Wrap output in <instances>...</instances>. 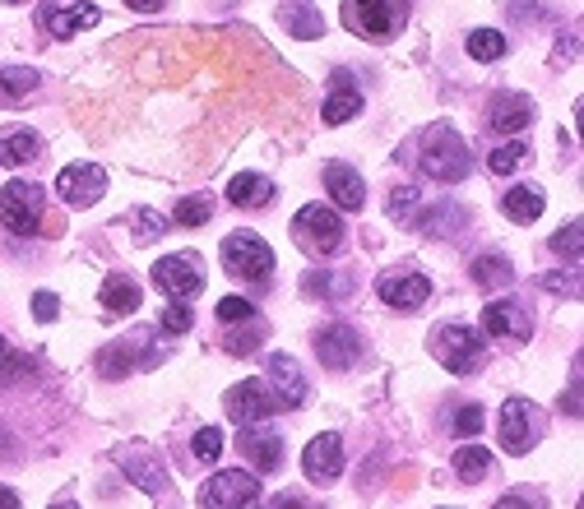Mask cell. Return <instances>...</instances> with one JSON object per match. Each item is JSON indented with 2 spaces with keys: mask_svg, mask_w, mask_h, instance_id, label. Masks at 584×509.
I'll use <instances>...</instances> for the list:
<instances>
[{
  "mask_svg": "<svg viewBox=\"0 0 584 509\" xmlns=\"http://www.w3.org/2000/svg\"><path fill=\"white\" fill-rule=\"evenodd\" d=\"M418 171L432 176V181H464L469 176V144L459 140L455 126H432L422 134Z\"/></svg>",
  "mask_w": 584,
  "mask_h": 509,
  "instance_id": "6da1fadb",
  "label": "cell"
},
{
  "mask_svg": "<svg viewBox=\"0 0 584 509\" xmlns=\"http://www.w3.org/2000/svg\"><path fill=\"white\" fill-rule=\"evenodd\" d=\"M47 190L37 181H5L0 190V223H5L14 237H37L47 223Z\"/></svg>",
  "mask_w": 584,
  "mask_h": 509,
  "instance_id": "7a4b0ae2",
  "label": "cell"
},
{
  "mask_svg": "<svg viewBox=\"0 0 584 509\" xmlns=\"http://www.w3.org/2000/svg\"><path fill=\"white\" fill-rule=\"evenodd\" d=\"M408 19V0H343V24L366 43H389Z\"/></svg>",
  "mask_w": 584,
  "mask_h": 509,
  "instance_id": "3957f363",
  "label": "cell"
},
{
  "mask_svg": "<svg viewBox=\"0 0 584 509\" xmlns=\"http://www.w3.org/2000/svg\"><path fill=\"white\" fill-rule=\"evenodd\" d=\"M292 241H297L306 254H335L339 241H343V218H339V209H329V204H306L297 209V218H292Z\"/></svg>",
  "mask_w": 584,
  "mask_h": 509,
  "instance_id": "277c9868",
  "label": "cell"
},
{
  "mask_svg": "<svg viewBox=\"0 0 584 509\" xmlns=\"http://www.w3.org/2000/svg\"><path fill=\"white\" fill-rule=\"evenodd\" d=\"M223 269L242 283H265L269 273H275V250H269L265 237H256V232H232L223 241Z\"/></svg>",
  "mask_w": 584,
  "mask_h": 509,
  "instance_id": "5b68a950",
  "label": "cell"
},
{
  "mask_svg": "<svg viewBox=\"0 0 584 509\" xmlns=\"http://www.w3.org/2000/svg\"><path fill=\"white\" fill-rule=\"evenodd\" d=\"M205 509H260V482L246 473V467H227V473H213L200 492Z\"/></svg>",
  "mask_w": 584,
  "mask_h": 509,
  "instance_id": "8992f818",
  "label": "cell"
},
{
  "mask_svg": "<svg viewBox=\"0 0 584 509\" xmlns=\"http://www.w3.org/2000/svg\"><path fill=\"white\" fill-rule=\"evenodd\" d=\"M432 352H436L441 366L455 370V376H474L482 366V339L469 324H441L436 339H432Z\"/></svg>",
  "mask_w": 584,
  "mask_h": 509,
  "instance_id": "52a82bcc",
  "label": "cell"
},
{
  "mask_svg": "<svg viewBox=\"0 0 584 509\" xmlns=\"http://www.w3.org/2000/svg\"><path fill=\"white\" fill-rule=\"evenodd\" d=\"M153 283H159L172 301H190V297H200L205 292V269L195 254H163L159 264H153Z\"/></svg>",
  "mask_w": 584,
  "mask_h": 509,
  "instance_id": "ba28073f",
  "label": "cell"
},
{
  "mask_svg": "<svg viewBox=\"0 0 584 509\" xmlns=\"http://www.w3.org/2000/svg\"><path fill=\"white\" fill-rule=\"evenodd\" d=\"M56 194H61L70 209H93L107 194V171L97 163H70L56 176Z\"/></svg>",
  "mask_w": 584,
  "mask_h": 509,
  "instance_id": "9c48e42d",
  "label": "cell"
},
{
  "mask_svg": "<svg viewBox=\"0 0 584 509\" xmlns=\"http://www.w3.org/2000/svg\"><path fill=\"white\" fill-rule=\"evenodd\" d=\"M223 407H227L232 422L260 426V422H269V413H279V399H275V389H269L265 380H242V384L227 389V403Z\"/></svg>",
  "mask_w": 584,
  "mask_h": 509,
  "instance_id": "30bf717a",
  "label": "cell"
},
{
  "mask_svg": "<svg viewBox=\"0 0 584 509\" xmlns=\"http://www.w3.org/2000/svg\"><path fill=\"white\" fill-rule=\"evenodd\" d=\"M376 292H381L385 306L418 310L427 297H432V283H427L422 273H413V269H389V273H381V279H376Z\"/></svg>",
  "mask_w": 584,
  "mask_h": 509,
  "instance_id": "8fae6325",
  "label": "cell"
},
{
  "mask_svg": "<svg viewBox=\"0 0 584 509\" xmlns=\"http://www.w3.org/2000/svg\"><path fill=\"white\" fill-rule=\"evenodd\" d=\"M302 473L316 482V486H329L339 473H343V440L335 436V430H325V436H316L306 445L302 454Z\"/></svg>",
  "mask_w": 584,
  "mask_h": 509,
  "instance_id": "7c38bea8",
  "label": "cell"
},
{
  "mask_svg": "<svg viewBox=\"0 0 584 509\" xmlns=\"http://www.w3.org/2000/svg\"><path fill=\"white\" fill-rule=\"evenodd\" d=\"M316 357H320L325 366H335V370L358 366V357H362L358 329H348V324H325L320 334H316Z\"/></svg>",
  "mask_w": 584,
  "mask_h": 509,
  "instance_id": "4fadbf2b",
  "label": "cell"
},
{
  "mask_svg": "<svg viewBox=\"0 0 584 509\" xmlns=\"http://www.w3.org/2000/svg\"><path fill=\"white\" fill-rule=\"evenodd\" d=\"M534 436H538V426H534L529 403L505 399V407H501V445H505V454H529Z\"/></svg>",
  "mask_w": 584,
  "mask_h": 509,
  "instance_id": "5bb4252c",
  "label": "cell"
},
{
  "mask_svg": "<svg viewBox=\"0 0 584 509\" xmlns=\"http://www.w3.org/2000/svg\"><path fill=\"white\" fill-rule=\"evenodd\" d=\"M265 370H269V384H275L279 407H302L306 403V380H302V370L288 352H275V357L265 362Z\"/></svg>",
  "mask_w": 584,
  "mask_h": 509,
  "instance_id": "9a60e30c",
  "label": "cell"
},
{
  "mask_svg": "<svg viewBox=\"0 0 584 509\" xmlns=\"http://www.w3.org/2000/svg\"><path fill=\"white\" fill-rule=\"evenodd\" d=\"M482 329H487L492 339H515V343H524V339L534 334V329H529V316H524L515 301H492V306H487V310H482Z\"/></svg>",
  "mask_w": 584,
  "mask_h": 509,
  "instance_id": "2e32d148",
  "label": "cell"
},
{
  "mask_svg": "<svg viewBox=\"0 0 584 509\" xmlns=\"http://www.w3.org/2000/svg\"><path fill=\"white\" fill-rule=\"evenodd\" d=\"M237 449L260 467V473H275V467L283 463V440L275 436V430H260V426H246L237 436Z\"/></svg>",
  "mask_w": 584,
  "mask_h": 509,
  "instance_id": "e0dca14e",
  "label": "cell"
},
{
  "mask_svg": "<svg viewBox=\"0 0 584 509\" xmlns=\"http://www.w3.org/2000/svg\"><path fill=\"white\" fill-rule=\"evenodd\" d=\"M37 153H43V140H37V130H28V126L0 130V167H24V163L37 158Z\"/></svg>",
  "mask_w": 584,
  "mask_h": 509,
  "instance_id": "ac0fdd59",
  "label": "cell"
},
{
  "mask_svg": "<svg viewBox=\"0 0 584 509\" xmlns=\"http://www.w3.org/2000/svg\"><path fill=\"white\" fill-rule=\"evenodd\" d=\"M325 190L335 194V204L348 209V213H358V209L366 204V190H362V181H358V171L343 167V163H329V167H325Z\"/></svg>",
  "mask_w": 584,
  "mask_h": 509,
  "instance_id": "d6986e66",
  "label": "cell"
},
{
  "mask_svg": "<svg viewBox=\"0 0 584 509\" xmlns=\"http://www.w3.org/2000/svg\"><path fill=\"white\" fill-rule=\"evenodd\" d=\"M487 121H492V130H501V134H515V130H524L534 121V103L524 93H501Z\"/></svg>",
  "mask_w": 584,
  "mask_h": 509,
  "instance_id": "ffe728a7",
  "label": "cell"
},
{
  "mask_svg": "<svg viewBox=\"0 0 584 509\" xmlns=\"http://www.w3.org/2000/svg\"><path fill=\"white\" fill-rule=\"evenodd\" d=\"M97 5H70V10H43V28L51 37H74V33H84L97 24Z\"/></svg>",
  "mask_w": 584,
  "mask_h": 509,
  "instance_id": "44dd1931",
  "label": "cell"
},
{
  "mask_svg": "<svg viewBox=\"0 0 584 509\" xmlns=\"http://www.w3.org/2000/svg\"><path fill=\"white\" fill-rule=\"evenodd\" d=\"M358 111H362V93L339 74L335 88H329V97H325V111H320L325 126H343V121H353Z\"/></svg>",
  "mask_w": 584,
  "mask_h": 509,
  "instance_id": "7402d4cb",
  "label": "cell"
},
{
  "mask_svg": "<svg viewBox=\"0 0 584 509\" xmlns=\"http://www.w3.org/2000/svg\"><path fill=\"white\" fill-rule=\"evenodd\" d=\"M227 200L237 209H260V204L275 200V186H269L265 176H256V171H242V176H232L227 181Z\"/></svg>",
  "mask_w": 584,
  "mask_h": 509,
  "instance_id": "603a6c76",
  "label": "cell"
},
{
  "mask_svg": "<svg viewBox=\"0 0 584 509\" xmlns=\"http://www.w3.org/2000/svg\"><path fill=\"white\" fill-rule=\"evenodd\" d=\"M501 213H505V218H515V223H534V218H542V190H534V186L505 190Z\"/></svg>",
  "mask_w": 584,
  "mask_h": 509,
  "instance_id": "cb8c5ba5",
  "label": "cell"
},
{
  "mask_svg": "<svg viewBox=\"0 0 584 509\" xmlns=\"http://www.w3.org/2000/svg\"><path fill=\"white\" fill-rule=\"evenodd\" d=\"M140 287H135L126 273H112V279L103 283V306L107 310H121V316H135V310H140Z\"/></svg>",
  "mask_w": 584,
  "mask_h": 509,
  "instance_id": "d4e9b609",
  "label": "cell"
},
{
  "mask_svg": "<svg viewBox=\"0 0 584 509\" xmlns=\"http://www.w3.org/2000/svg\"><path fill=\"white\" fill-rule=\"evenodd\" d=\"M121 467L126 473H135V482L149 486V492H163V463H149V449L144 445H135L121 454Z\"/></svg>",
  "mask_w": 584,
  "mask_h": 509,
  "instance_id": "484cf974",
  "label": "cell"
},
{
  "mask_svg": "<svg viewBox=\"0 0 584 509\" xmlns=\"http://www.w3.org/2000/svg\"><path fill=\"white\" fill-rule=\"evenodd\" d=\"M283 28L292 33V37H320L325 33V24H320V10L316 5H302V0H292V5H283Z\"/></svg>",
  "mask_w": 584,
  "mask_h": 509,
  "instance_id": "4316f807",
  "label": "cell"
},
{
  "mask_svg": "<svg viewBox=\"0 0 584 509\" xmlns=\"http://www.w3.org/2000/svg\"><path fill=\"white\" fill-rule=\"evenodd\" d=\"M43 84V74L37 70H24V66H0V103H14V97L33 93Z\"/></svg>",
  "mask_w": 584,
  "mask_h": 509,
  "instance_id": "83f0119b",
  "label": "cell"
},
{
  "mask_svg": "<svg viewBox=\"0 0 584 509\" xmlns=\"http://www.w3.org/2000/svg\"><path fill=\"white\" fill-rule=\"evenodd\" d=\"M511 279H515V269H511L505 254H478V260H474V283H482V287H511Z\"/></svg>",
  "mask_w": 584,
  "mask_h": 509,
  "instance_id": "f1b7e54d",
  "label": "cell"
},
{
  "mask_svg": "<svg viewBox=\"0 0 584 509\" xmlns=\"http://www.w3.org/2000/svg\"><path fill=\"white\" fill-rule=\"evenodd\" d=\"M455 473L464 482H482L487 473H492V454H487L482 445H464L459 454H455Z\"/></svg>",
  "mask_w": 584,
  "mask_h": 509,
  "instance_id": "f546056e",
  "label": "cell"
},
{
  "mask_svg": "<svg viewBox=\"0 0 584 509\" xmlns=\"http://www.w3.org/2000/svg\"><path fill=\"white\" fill-rule=\"evenodd\" d=\"M260 339H265V324H260V316H256V320H246V324L237 329V334H227L223 347L232 352V357H246V352H256V347H260Z\"/></svg>",
  "mask_w": 584,
  "mask_h": 509,
  "instance_id": "4dcf8cb0",
  "label": "cell"
},
{
  "mask_svg": "<svg viewBox=\"0 0 584 509\" xmlns=\"http://www.w3.org/2000/svg\"><path fill=\"white\" fill-rule=\"evenodd\" d=\"M469 56H474V61H497V56H505V37L497 28L469 33Z\"/></svg>",
  "mask_w": 584,
  "mask_h": 509,
  "instance_id": "1f68e13d",
  "label": "cell"
},
{
  "mask_svg": "<svg viewBox=\"0 0 584 509\" xmlns=\"http://www.w3.org/2000/svg\"><path fill=\"white\" fill-rule=\"evenodd\" d=\"M190 449H195V459H200V463H219V454H223V430L219 426H200V430H195V440H190Z\"/></svg>",
  "mask_w": 584,
  "mask_h": 509,
  "instance_id": "d6a6232c",
  "label": "cell"
},
{
  "mask_svg": "<svg viewBox=\"0 0 584 509\" xmlns=\"http://www.w3.org/2000/svg\"><path fill=\"white\" fill-rule=\"evenodd\" d=\"M524 158H529V144H501V149H492L487 167H492V176H505V171H515Z\"/></svg>",
  "mask_w": 584,
  "mask_h": 509,
  "instance_id": "836d02e7",
  "label": "cell"
},
{
  "mask_svg": "<svg viewBox=\"0 0 584 509\" xmlns=\"http://www.w3.org/2000/svg\"><path fill=\"white\" fill-rule=\"evenodd\" d=\"M209 194H186V200L177 204V223L182 227H205L209 223Z\"/></svg>",
  "mask_w": 584,
  "mask_h": 509,
  "instance_id": "e575fe53",
  "label": "cell"
},
{
  "mask_svg": "<svg viewBox=\"0 0 584 509\" xmlns=\"http://www.w3.org/2000/svg\"><path fill=\"white\" fill-rule=\"evenodd\" d=\"M130 232H135V241H153V237H163L167 232V223L159 218V213H149V209H135Z\"/></svg>",
  "mask_w": 584,
  "mask_h": 509,
  "instance_id": "d590c367",
  "label": "cell"
},
{
  "mask_svg": "<svg viewBox=\"0 0 584 509\" xmlns=\"http://www.w3.org/2000/svg\"><path fill=\"white\" fill-rule=\"evenodd\" d=\"M580 237H584V223L571 218V223L552 237V250H557V254H571V260H580Z\"/></svg>",
  "mask_w": 584,
  "mask_h": 509,
  "instance_id": "8d00e7d4",
  "label": "cell"
},
{
  "mask_svg": "<svg viewBox=\"0 0 584 509\" xmlns=\"http://www.w3.org/2000/svg\"><path fill=\"white\" fill-rule=\"evenodd\" d=\"M219 320L223 324H246V320H256V306H250L246 297H223L219 301Z\"/></svg>",
  "mask_w": 584,
  "mask_h": 509,
  "instance_id": "74e56055",
  "label": "cell"
},
{
  "mask_svg": "<svg viewBox=\"0 0 584 509\" xmlns=\"http://www.w3.org/2000/svg\"><path fill=\"white\" fill-rule=\"evenodd\" d=\"M413 209H418V186H399L389 194V213H395L399 223H413Z\"/></svg>",
  "mask_w": 584,
  "mask_h": 509,
  "instance_id": "f35d334b",
  "label": "cell"
},
{
  "mask_svg": "<svg viewBox=\"0 0 584 509\" xmlns=\"http://www.w3.org/2000/svg\"><path fill=\"white\" fill-rule=\"evenodd\" d=\"M482 407L478 403H464L459 407V417H455V436H478V430H482Z\"/></svg>",
  "mask_w": 584,
  "mask_h": 509,
  "instance_id": "ab89813d",
  "label": "cell"
},
{
  "mask_svg": "<svg viewBox=\"0 0 584 509\" xmlns=\"http://www.w3.org/2000/svg\"><path fill=\"white\" fill-rule=\"evenodd\" d=\"M195 320H190V310L182 306V301H172L167 310H163V334H186Z\"/></svg>",
  "mask_w": 584,
  "mask_h": 509,
  "instance_id": "60d3db41",
  "label": "cell"
},
{
  "mask_svg": "<svg viewBox=\"0 0 584 509\" xmlns=\"http://www.w3.org/2000/svg\"><path fill=\"white\" fill-rule=\"evenodd\" d=\"M335 287H343L335 273H306L302 279V292H311V297H335Z\"/></svg>",
  "mask_w": 584,
  "mask_h": 509,
  "instance_id": "b9f144b4",
  "label": "cell"
},
{
  "mask_svg": "<svg viewBox=\"0 0 584 509\" xmlns=\"http://www.w3.org/2000/svg\"><path fill=\"white\" fill-rule=\"evenodd\" d=\"M418 227L427 232V237H441V232H451V204H441V209L432 213V218H422Z\"/></svg>",
  "mask_w": 584,
  "mask_h": 509,
  "instance_id": "7bdbcfd3",
  "label": "cell"
},
{
  "mask_svg": "<svg viewBox=\"0 0 584 509\" xmlns=\"http://www.w3.org/2000/svg\"><path fill=\"white\" fill-rule=\"evenodd\" d=\"M33 316L37 320H56V316H61V301H56L51 292H37V297H33Z\"/></svg>",
  "mask_w": 584,
  "mask_h": 509,
  "instance_id": "ee69618b",
  "label": "cell"
},
{
  "mask_svg": "<svg viewBox=\"0 0 584 509\" xmlns=\"http://www.w3.org/2000/svg\"><path fill=\"white\" fill-rule=\"evenodd\" d=\"M542 287H567V297H580V292H575L580 283L575 279H561V273H548V279H542Z\"/></svg>",
  "mask_w": 584,
  "mask_h": 509,
  "instance_id": "f6af8a7d",
  "label": "cell"
},
{
  "mask_svg": "<svg viewBox=\"0 0 584 509\" xmlns=\"http://www.w3.org/2000/svg\"><path fill=\"white\" fill-rule=\"evenodd\" d=\"M130 10H140V14H153V10H163V0H126Z\"/></svg>",
  "mask_w": 584,
  "mask_h": 509,
  "instance_id": "bcb514c9",
  "label": "cell"
},
{
  "mask_svg": "<svg viewBox=\"0 0 584 509\" xmlns=\"http://www.w3.org/2000/svg\"><path fill=\"white\" fill-rule=\"evenodd\" d=\"M492 509H534L529 500H519V496H505V500H497Z\"/></svg>",
  "mask_w": 584,
  "mask_h": 509,
  "instance_id": "7dc6e473",
  "label": "cell"
},
{
  "mask_svg": "<svg viewBox=\"0 0 584 509\" xmlns=\"http://www.w3.org/2000/svg\"><path fill=\"white\" fill-rule=\"evenodd\" d=\"M269 509H306V505H302L297 496H279V500H275V505H269Z\"/></svg>",
  "mask_w": 584,
  "mask_h": 509,
  "instance_id": "c3c4849f",
  "label": "cell"
},
{
  "mask_svg": "<svg viewBox=\"0 0 584 509\" xmlns=\"http://www.w3.org/2000/svg\"><path fill=\"white\" fill-rule=\"evenodd\" d=\"M0 509H19V496L10 492V486H0Z\"/></svg>",
  "mask_w": 584,
  "mask_h": 509,
  "instance_id": "681fc988",
  "label": "cell"
},
{
  "mask_svg": "<svg viewBox=\"0 0 584 509\" xmlns=\"http://www.w3.org/2000/svg\"><path fill=\"white\" fill-rule=\"evenodd\" d=\"M51 509H74V505H51Z\"/></svg>",
  "mask_w": 584,
  "mask_h": 509,
  "instance_id": "f907efd6",
  "label": "cell"
},
{
  "mask_svg": "<svg viewBox=\"0 0 584 509\" xmlns=\"http://www.w3.org/2000/svg\"><path fill=\"white\" fill-rule=\"evenodd\" d=\"M10 5H24V0H10Z\"/></svg>",
  "mask_w": 584,
  "mask_h": 509,
  "instance_id": "816d5d0a",
  "label": "cell"
},
{
  "mask_svg": "<svg viewBox=\"0 0 584 509\" xmlns=\"http://www.w3.org/2000/svg\"><path fill=\"white\" fill-rule=\"evenodd\" d=\"M0 357H5V343H0Z\"/></svg>",
  "mask_w": 584,
  "mask_h": 509,
  "instance_id": "f5cc1de1",
  "label": "cell"
},
{
  "mask_svg": "<svg viewBox=\"0 0 584 509\" xmlns=\"http://www.w3.org/2000/svg\"><path fill=\"white\" fill-rule=\"evenodd\" d=\"M0 454H5V445H0Z\"/></svg>",
  "mask_w": 584,
  "mask_h": 509,
  "instance_id": "db71d44e",
  "label": "cell"
}]
</instances>
